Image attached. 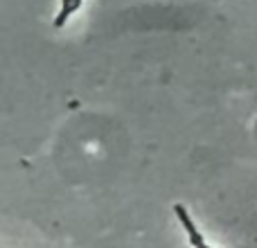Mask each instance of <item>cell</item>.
Returning <instances> with one entry per match:
<instances>
[{"label": "cell", "instance_id": "obj_1", "mask_svg": "<svg viewBox=\"0 0 257 248\" xmlns=\"http://www.w3.org/2000/svg\"><path fill=\"white\" fill-rule=\"evenodd\" d=\"M174 212H176V217H178V221H181V226L185 228L187 237H190V244L194 246V248H199L201 244H205V241H203V237H201V232L196 230L194 221H192V219H190V214H187V210L183 208L181 203H176V205H174Z\"/></svg>", "mask_w": 257, "mask_h": 248}, {"label": "cell", "instance_id": "obj_2", "mask_svg": "<svg viewBox=\"0 0 257 248\" xmlns=\"http://www.w3.org/2000/svg\"><path fill=\"white\" fill-rule=\"evenodd\" d=\"M79 5H81V0H63L61 12H59L57 18H54V27H63V25H66V21L77 12V9H79Z\"/></svg>", "mask_w": 257, "mask_h": 248}, {"label": "cell", "instance_id": "obj_3", "mask_svg": "<svg viewBox=\"0 0 257 248\" xmlns=\"http://www.w3.org/2000/svg\"><path fill=\"white\" fill-rule=\"evenodd\" d=\"M199 248H210V246H208V244H201V246H199Z\"/></svg>", "mask_w": 257, "mask_h": 248}]
</instances>
